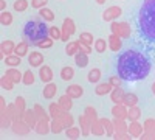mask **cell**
Listing matches in <instances>:
<instances>
[{
  "label": "cell",
  "mask_w": 155,
  "mask_h": 140,
  "mask_svg": "<svg viewBox=\"0 0 155 140\" xmlns=\"http://www.w3.org/2000/svg\"><path fill=\"white\" fill-rule=\"evenodd\" d=\"M0 52H2L3 56L14 55V52H16V44L12 42V41H3L2 45H0Z\"/></svg>",
  "instance_id": "15"
},
{
  "label": "cell",
  "mask_w": 155,
  "mask_h": 140,
  "mask_svg": "<svg viewBox=\"0 0 155 140\" xmlns=\"http://www.w3.org/2000/svg\"><path fill=\"white\" fill-rule=\"evenodd\" d=\"M127 112H129V108H127V106H124L123 103L115 104V106L112 108V114H113V117H116V118L127 120Z\"/></svg>",
  "instance_id": "9"
},
{
  "label": "cell",
  "mask_w": 155,
  "mask_h": 140,
  "mask_svg": "<svg viewBox=\"0 0 155 140\" xmlns=\"http://www.w3.org/2000/svg\"><path fill=\"white\" fill-rule=\"evenodd\" d=\"M30 125L25 121V120H17V121H12L11 125V131L17 134V135H27L30 132Z\"/></svg>",
  "instance_id": "6"
},
{
  "label": "cell",
  "mask_w": 155,
  "mask_h": 140,
  "mask_svg": "<svg viewBox=\"0 0 155 140\" xmlns=\"http://www.w3.org/2000/svg\"><path fill=\"white\" fill-rule=\"evenodd\" d=\"M74 62H76V66H79L81 69L82 67H87L88 66V55L79 52L78 55H74Z\"/></svg>",
  "instance_id": "31"
},
{
  "label": "cell",
  "mask_w": 155,
  "mask_h": 140,
  "mask_svg": "<svg viewBox=\"0 0 155 140\" xmlns=\"http://www.w3.org/2000/svg\"><path fill=\"white\" fill-rule=\"evenodd\" d=\"M61 31H62V37H61V41L68 42L70 36H71V34H74V31H76V25H74L73 19H70V17L64 19V23H62Z\"/></svg>",
  "instance_id": "5"
},
{
  "label": "cell",
  "mask_w": 155,
  "mask_h": 140,
  "mask_svg": "<svg viewBox=\"0 0 155 140\" xmlns=\"http://www.w3.org/2000/svg\"><path fill=\"white\" fill-rule=\"evenodd\" d=\"M79 52L81 53H85V55H90L93 52L92 50V45H84V44H79Z\"/></svg>",
  "instance_id": "55"
},
{
  "label": "cell",
  "mask_w": 155,
  "mask_h": 140,
  "mask_svg": "<svg viewBox=\"0 0 155 140\" xmlns=\"http://www.w3.org/2000/svg\"><path fill=\"white\" fill-rule=\"evenodd\" d=\"M58 103L61 104V108H62L64 111H71V108H73V98L68 97V95L65 94V95L59 97V101H58Z\"/></svg>",
  "instance_id": "23"
},
{
  "label": "cell",
  "mask_w": 155,
  "mask_h": 140,
  "mask_svg": "<svg viewBox=\"0 0 155 140\" xmlns=\"http://www.w3.org/2000/svg\"><path fill=\"white\" fill-rule=\"evenodd\" d=\"M143 131L149 134H155V118H147L143 123Z\"/></svg>",
  "instance_id": "46"
},
{
  "label": "cell",
  "mask_w": 155,
  "mask_h": 140,
  "mask_svg": "<svg viewBox=\"0 0 155 140\" xmlns=\"http://www.w3.org/2000/svg\"><path fill=\"white\" fill-rule=\"evenodd\" d=\"M48 3V0H31V6L36 8V9H42L45 8Z\"/></svg>",
  "instance_id": "53"
},
{
  "label": "cell",
  "mask_w": 155,
  "mask_h": 140,
  "mask_svg": "<svg viewBox=\"0 0 155 140\" xmlns=\"http://www.w3.org/2000/svg\"><path fill=\"white\" fill-rule=\"evenodd\" d=\"M6 75L9 76V78L14 81V84H17V83H20L22 81V78H23V73H20L16 67H9L8 70H6Z\"/></svg>",
  "instance_id": "25"
},
{
  "label": "cell",
  "mask_w": 155,
  "mask_h": 140,
  "mask_svg": "<svg viewBox=\"0 0 155 140\" xmlns=\"http://www.w3.org/2000/svg\"><path fill=\"white\" fill-rule=\"evenodd\" d=\"M109 83H110L113 87H120V86H121V83H123V80L120 78L118 75H112L110 78H109Z\"/></svg>",
  "instance_id": "54"
},
{
  "label": "cell",
  "mask_w": 155,
  "mask_h": 140,
  "mask_svg": "<svg viewBox=\"0 0 155 140\" xmlns=\"http://www.w3.org/2000/svg\"><path fill=\"white\" fill-rule=\"evenodd\" d=\"M68 97H71V98H81L82 97V94H84V89H82V86H79V84H71V86H68L67 87V92H65Z\"/></svg>",
  "instance_id": "16"
},
{
  "label": "cell",
  "mask_w": 155,
  "mask_h": 140,
  "mask_svg": "<svg viewBox=\"0 0 155 140\" xmlns=\"http://www.w3.org/2000/svg\"><path fill=\"white\" fill-rule=\"evenodd\" d=\"M0 23L3 25V27H9L12 23V14L8 11H2L0 12Z\"/></svg>",
  "instance_id": "42"
},
{
  "label": "cell",
  "mask_w": 155,
  "mask_h": 140,
  "mask_svg": "<svg viewBox=\"0 0 155 140\" xmlns=\"http://www.w3.org/2000/svg\"><path fill=\"white\" fill-rule=\"evenodd\" d=\"M73 76H74V70H73V67L65 66V67H62V69H61V78H62L64 81H70V80H73Z\"/></svg>",
  "instance_id": "30"
},
{
  "label": "cell",
  "mask_w": 155,
  "mask_h": 140,
  "mask_svg": "<svg viewBox=\"0 0 155 140\" xmlns=\"http://www.w3.org/2000/svg\"><path fill=\"white\" fill-rule=\"evenodd\" d=\"M0 9L6 11V0H0Z\"/></svg>",
  "instance_id": "57"
},
{
  "label": "cell",
  "mask_w": 155,
  "mask_h": 140,
  "mask_svg": "<svg viewBox=\"0 0 155 140\" xmlns=\"http://www.w3.org/2000/svg\"><path fill=\"white\" fill-rule=\"evenodd\" d=\"M107 47H109V42H106V39H96L95 41V50L98 53H104Z\"/></svg>",
  "instance_id": "47"
},
{
  "label": "cell",
  "mask_w": 155,
  "mask_h": 140,
  "mask_svg": "<svg viewBox=\"0 0 155 140\" xmlns=\"http://www.w3.org/2000/svg\"><path fill=\"white\" fill-rule=\"evenodd\" d=\"M112 89H113V86H112L109 81H107V83H99V84L95 87V94L99 95V97H102V95L110 94V92H112Z\"/></svg>",
  "instance_id": "19"
},
{
  "label": "cell",
  "mask_w": 155,
  "mask_h": 140,
  "mask_svg": "<svg viewBox=\"0 0 155 140\" xmlns=\"http://www.w3.org/2000/svg\"><path fill=\"white\" fill-rule=\"evenodd\" d=\"M140 33L146 39L155 41V0H144L138 12Z\"/></svg>",
  "instance_id": "2"
},
{
  "label": "cell",
  "mask_w": 155,
  "mask_h": 140,
  "mask_svg": "<svg viewBox=\"0 0 155 140\" xmlns=\"http://www.w3.org/2000/svg\"><path fill=\"white\" fill-rule=\"evenodd\" d=\"M96 3L98 5H102V3H106V0H96Z\"/></svg>",
  "instance_id": "58"
},
{
  "label": "cell",
  "mask_w": 155,
  "mask_h": 140,
  "mask_svg": "<svg viewBox=\"0 0 155 140\" xmlns=\"http://www.w3.org/2000/svg\"><path fill=\"white\" fill-rule=\"evenodd\" d=\"M50 128H51V132H53V134H61L64 129H65L59 118H51V121H50Z\"/></svg>",
  "instance_id": "29"
},
{
  "label": "cell",
  "mask_w": 155,
  "mask_h": 140,
  "mask_svg": "<svg viewBox=\"0 0 155 140\" xmlns=\"http://www.w3.org/2000/svg\"><path fill=\"white\" fill-rule=\"evenodd\" d=\"M127 132L130 134L132 137H138L140 138V135L143 134V125L138 123V120L130 121V125H129V128H127Z\"/></svg>",
  "instance_id": "12"
},
{
  "label": "cell",
  "mask_w": 155,
  "mask_h": 140,
  "mask_svg": "<svg viewBox=\"0 0 155 140\" xmlns=\"http://www.w3.org/2000/svg\"><path fill=\"white\" fill-rule=\"evenodd\" d=\"M48 112H50V117L51 118H59L61 115H62V112H64V109L61 108V104L58 103H51L50 106H48Z\"/></svg>",
  "instance_id": "26"
},
{
  "label": "cell",
  "mask_w": 155,
  "mask_h": 140,
  "mask_svg": "<svg viewBox=\"0 0 155 140\" xmlns=\"http://www.w3.org/2000/svg\"><path fill=\"white\" fill-rule=\"evenodd\" d=\"M56 94H58V86L54 83H47V86L44 87V92H42L44 98L51 100V98L56 97Z\"/></svg>",
  "instance_id": "17"
},
{
  "label": "cell",
  "mask_w": 155,
  "mask_h": 140,
  "mask_svg": "<svg viewBox=\"0 0 155 140\" xmlns=\"http://www.w3.org/2000/svg\"><path fill=\"white\" fill-rule=\"evenodd\" d=\"M0 84H2V89H5V90H12V87H14V81L6 73L0 78Z\"/></svg>",
  "instance_id": "40"
},
{
  "label": "cell",
  "mask_w": 155,
  "mask_h": 140,
  "mask_svg": "<svg viewBox=\"0 0 155 140\" xmlns=\"http://www.w3.org/2000/svg\"><path fill=\"white\" fill-rule=\"evenodd\" d=\"M53 41L54 39H51V37L48 36V37H45V39L44 41H41V42H37L36 44V47H39V48H51V47H53Z\"/></svg>",
  "instance_id": "50"
},
{
  "label": "cell",
  "mask_w": 155,
  "mask_h": 140,
  "mask_svg": "<svg viewBox=\"0 0 155 140\" xmlns=\"http://www.w3.org/2000/svg\"><path fill=\"white\" fill-rule=\"evenodd\" d=\"M112 121H113V128H115V132H127L129 125L126 123V120L113 117V120H112Z\"/></svg>",
  "instance_id": "21"
},
{
  "label": "cell",
  "mask_w": 155,
  "mask_h": 140,
  "mask_svg": "<svg viewBox=\"0 0 155 140\" xmlns=\"http://www.w3.org/2000/svg\"><path fill=\"white\" fill-rule=\"evenodd\" d=\"M152 92H153V95H155V81H153V84H152Z\"/></svg>",
  "instance_id": "59"
},
{
  "label": "cell",
  "mask_w": 155,
  "mask_h": 140,
  "mask_svg": "<svg viewBox=\"0 0 155 140\" xmlns=\"http://www.w3.org/2000/svg\"><path fill=\"white\" fill-rule=\"evenodd\" d=\"M84 114L87 115V118L90 120V123H93L95 120H98V112H96V109L93 106H87L84 109Z\"/></svg>",
  "instance_id": "43"
},
{
  "label": "cell",
  "mask_w": 155,
  "mask_h": 140,
  "mask_svg": "<svg viewBox=\"0 0 155 140\" xmlns=\"http://www.w3.org/2000/svg\"><path fill=\"white\" fill-rule=\"evenodd\" d=\"M39 14H41V17L45 20V22H53L54 20V12L48 9V8H42V9H39Z\"/></svg>",
  "instance_id": "41"
},
{
  "label": "cell",
  "mask_w": 155,
  "mask_h": 140,
  "mask_svg": "<svg viewBox=\"0 0 155 140\" xmlns=\"http://www.w3.org/2000/svg\"><path fill=\"white\" fill-rule=\"evenodd\" d=\"M22 120H25L28 125H30V128L31 129H34L36 128V125H37V115H36V112H34V109H27L23 112V117H22Z\"/></svg>",
  "instance_id": "8"
},
{
  "label": "cell",
  "mask_w": 155,
  "mask_h": 140,
  "mask_svg": "<svg viewBox=\"0 0 155 140\" xmlns=\"http://www.w3.org/2000/svg\"><path fill=\"white\" fill-rule=\"evenodd\" d=\"M109 48L112 50V52H118V50H121V37L116 36V34H110L109 36Z\"/></svg>",
  "instance_id": "20"
},
{
  "label": "cell",
  "mask_w": 155,
  "mask_h": 140,
  "mask_svg": "<svg viewBox=\"0 0 155 140\" xmlns=\"http://www.w3.org/2000/svg\"><path fill=\"white\" fill-rule=\"evenodd\" d=\"M110 30H112L113 34L120 36L121 39L130 37V33H132V28H130V25H129L127 22H112Z\"/></svg>",
  "instance_id": "4"
},
{
  "label": "cell",
  "mask_w": 155,
  "mask_h": 140,
  "mask_svg": "<svg viewBox=\"0 0 155 140\" xmlns=\"http://www.w3.org/2000/svg\"><path fill=\"white\" fill-rule=\"evenodd\" d=\"M28 47H30V42L28 41H22V42H19L17 45H16V55H19L20 58H23V56H27L28 55Z\"/></svg>",
  "instance_id": "24"
},
{
  "label": "cell",
  "mask_w": 155,
  "mask_h": 140,
  "mask_svg": "<svg viewBox=\"0 0 155 140\" xmlns=\"http://www.w3.org/2000/svg\"><path fill=\"white\" fill-rule=\"evenodd\" d=\"M87 80H88V83H92V84L99 83V80H101V70L99 69H92V70L88 72Z\"/></svg>",
  "instance_id": "36"
},
{
  "label": "cell",
  "mask_w": 155,
  "mask_h": 140,
  "mask_svg": "<svg viewBox=\"0 0 155 140\" xmlns=\"http://www.w3.org/2000/svg\"><path fill=\"white\" fill-rule=\"evenodd\" d=\"M22 62V58L19 56V55H9V56H5V64L8 66V67H17L19 64Z\"/></svg>",
  "instance_id": "28"
},
{
  "label": "cell",
  "mask_w": 155,
  "mask_h": 140,
  "mask_svg": "<svg viewBox=\"0 0 155 140\" xmlns=\"http://www.w3.org/2000/svg\"><path fill=\"white\" fill-rule=\"evenodd\" d=\"M34 131H36L39 135H47V134L51 131L50 121H48V120H39L37 125H36V128H34Z\"/></svg>",
  "instance_id": "18"
},
{
  "label": "cell",
  "mask_w": 155,
  "mask_h": 140,
  "mask_svg": "<svg viewBox=\"0 0 155 140\" xmlns=\"http://www.w3.org/2000/svg\"><path fill=\"white\" fill-rule=\"evenodd\" d=\"M28 62L31 64V67H41L44 64V55L41 52H31L28 55Z\"/></svg>",
  "instance_id": "11"
},
{
  "label": "cell",
  "mask_w": 155,
  "mask_h": 140,
  "mask_svg": "<svg viewBox=\"0 0 155 140\" xmlns=\"http://www.w3.org/2000/svg\"><path fill=\"white\" fill-rule=\"evenodd\" d=\"M92 134H95V135H104L106 134V129H104V126H102L99 118L92 123Z\"/></svg>",
  "instance_id": "32"
},
{
  "label": "cell",
  "mask_w": 155,
  "mask_h": 140,
  "mask_svg": "<svg viewBox=\"0 0 155 140\" xmlns=\"http://www.w3.org/2000/svg\"><path fill=\"white\" fill-rule=\"evenodd\" d=\"M65 53L68 56H74L79 53V41H76V42H68L67 47H65Z\"/></svg>",
  "instance_id": "33"
},
{
  "label": "cell",
  "mask_w": 155,
  "mask_h": 140,
  "mask_svg": "<svg viewBox=\"0 0 155 140\" xmlns=\"http://www.w3.org/2000/svg\"><path fill=\"white\" fill-rule=\"evenodd\" d=\"M113 138L115 140H130L134 137L129 132H113Z\"/></svg>",
  "instance_id": "52"
},
{
  "label": "cell",
  "mask_w": 155,
  "mask_h": 140,
  "mask_svg": "<svg viewBox=\"0 0 155 140\" xmlns=\"http://www.w3.org/2000/svg\"><path fill=\"white\" fill-rule=\"evenodd\" d=\"M33 109H34L36 115H37V120H48V121H50V118H51V117H50V114H47L41 104H34Z\"/></svg>",
  "instance_id": "35"
},
{
  "label": "cell",
  "mask_w": 155,
  "mask_h": 140,
  "mask_svg": "<svg viewBox=\"0 0 155 140\" xmlns=\"http://www.w3.org/2000/svg\"><path fill=\"white\" fill-rule=\"evenodd\" d=\"M59 120L64 125V128H70V126H73V123H74V118H73V115L70 114V111H64L62 115L59 117Z\"/></svg>",
  "instance_id": "22"
},
{
  "label": "cell",
  "mask_w": 155,
  "mask_h": 140,
  "mask_svg": "<svg viewBox=\"0 0 155 140\" xmlns=\"http://www.w3.org/2000/svg\"><path fill=\"white\" fill-rule=\"evenodd\" d=\"M79 44H84V45H92V44H95L93 42V34L92 33H81V36H79Z\"/></svg>",
  "instance_id": "44"
},
{
  "label": "cell",
  "mask_w": 155,
  "mask_h": 140,
  "mask_svg": "<svg viewBox=\"0 0 155 140\" xmlns=\"http://www.w3.org/2000/svg\"><path fill=\"white\" fill-rule=\"evenodd\" d=\"M118 76L124 81H140L147 78L150 72V62L147 58L137 50H126L116 61Z\"/></svg>",
  "instance_id": "1"
},
{
  "label": "cell",
  "mask_w": 155,
  "mask_h": 140,
  "mask_svg": "<svg viewBox=\"0 0 155 140\" xmlns=\"http://www.w3.org/2000/svg\"><path fill=\"white\" fill-rule=\"evenodd\" d=\"M8 114H9V117H11V120H12V121H17V120H20V117H19V111H17L16 103H11V104H8Z\"/></svg>",
  "instance_id": "45"
},
{
  "label": "cell",
  "mask_w": 155,
  "mask_h": 140,
  "mask_svg": "<svg viewBox=\"0 0 155 140\" xmlns=\"http://www.w3.org/2000/svg\"><path fill=\"white\" fill-rule=\"evenodd\" d=\"M141 117V109L138 106H132V108H129V112H127V120H130V121H135Z\"/></svg>",
  "instance_id": "34"
},
{
  "label": "cell",
  "mask_w": 155,
  "mask_h": 140,
  "mask_svg": "<svg viewBox=\"0 0 155 140\" xmlns=\"http://www.w3.org/2000/svg\"><path fill=\"white\" fill-rule=\"evenodd\" d=\"M22 83L25 84V86H31L33 83H34V73L31 72V70H27L23 73V78H22Z\"/></svg>",
  "instance_id": "49"
},
{
  "label": "cell",
  "mask_w": 155,
  "mask_h": 140,
  "mask_svg": "<svg viewBox=\"0 0 155 140\" xmlns=\"http://www.w3.org/2000/svg\"><path fill=\"white\" fill-rule=\"evenodd\" d=\"M48 36L51 37V39H61V37H62V31H61L58 27H50Z\"/></svg>",
  "instance_id": "51"
},
{
  "label": "cell",
  "mask_w": 155,
  "mask_h": 140,
  "mask_svg": "<svg viewBox=\"0 0 155 140\" xmlns=\"http://www.w3.org/2000/svg\"><path fill=\"white\" fill-rule=\"evenodd\" d=\"M14 103H16V106H17L19 117H20V120H22V117H23V112L27 111V103H25V98H23V97H17V98L14 100Z\"/></svg>",
  "instance_id": "39"
},
{
  "label": "cell",
  "mask_w": 155,
  "mask_h": 140,
  "mask_svg": "<svg viewBox=\"0 0 155 140\" xmlns=\"http://www.w3.org/2000/svg\"><path fill=\"white\" fill-rule=\"evenodd\" d=\"M124 90H123V87L120 86V87H113L112 89V92H110V100L113 101L115 104H120V103H123V98H124Z\"/></svg>",
  "instance_id": "14"
},
{
  "label": "cell",
  "mask_w": 155,
  "mask_h": 140,
  "mask_svg": "<svg viewBox=\"0 0 155 140\" xmlns=\"http://www.w3.org/2000/svg\"><path fill=\"white\" fill-rule=\"evenodd\" d=\"M12 6H14L16 11L23 12V11H27V9H28V0H16Z\"/></svg>",
  "instance_id": "48"
},
{
  "label": "cell",
  "mask_w": 155,
  "mask_h": 140,
  "mask_svg": "<svg viewBox=\"0 0 155 140\" xmlns=\"http://www.w3.org/2000/svg\"><path fill=\"white\" fill-rule=\"evenodd\" d=\"M48 27L45 25V20H39V19H33L30 22H27V25L23 27V36L25 41H28L30 44L36 45L37 42L44 41L45 37H48Z\"/></svg>",
  "instance_id": "3"
},
{
  "label": "cell",
  "mask_w": 155,
  "mask_h": 140,
  "mask_svg": "<svg viewBox=\"0 0 155 140\" xmlns=\"http://www.w3.org/2000/svg\"><path fill=\"white\" fill-rule=\"evenodd\" d=\"M140 138L141 140H155V134H149V132H144L143 131V134L140 135Z\"/></svg>",
  "instance_id": "56"
},
{
  "label": "cell",
  "mask_w": 155,
  "mask_h": 140,
  "mask_svg": "<svg viewBox=\"0 0 155 140\" xmlns=\"http://www.w3.org/2000/svg\"><path fill=\"white\" fill-rule=\"evenodd\" d=\"M121 14H123V9L120 6H110V8H107L104 12H102V19H104L106 22H113L115 19H118Z\"/></svg>",
  "instance_id": "7"
},
{
  "label": "cell",
  "mask_w": 155,
  "mask_h": 140,
  "mask_svg": "<svg viewBox=\"0 0 155 140\" xmlns=\"http://www.w3.org/2000/svg\"><path fill=\"white\" fill-rule=\"evenodd\" d=\"M39 76H41V80L44 83H51V80H53V70L48 66H41L39 67Z\"/></svg>",
  "instance_id": "13"
},
{
  "label": "cell",
  "mask_w": 155,
  "mask_h": 140,
  "mask_svg": "<svg viewBox=\"0 0 155 140\" xmlns=\"http://www.w3.org/2000/svg\"><path fill=\"white\" fill-rule=\"evenodd\" d=\"M101 120V123H102V126H104V129H106V134L109 135V137H112L113 135V132H115V128H113V121L112 120H109V118H99Z\"/></svg>",
  "instance_id": "37"
},
{
  "label": "cell",
  "mask_w": 155,
  "mask_h": 140,
  "mask_svg": "<svg viewBox=\"0 0 155 140\" xmlns=\"http://www.w3.org/2000/svg\"><path fill=\"white\" fill-rule=\"evenodd\" d=\"M65 135L70 140H76V138H79V135H81V129L76 128V126H70V128H65Z\"/></svg>",
  "instance_id": "38"
},
{
  "label": "cell",
  "mask_w": 155,
  "mask_h": 140,
  "mask_svg": "<svg viewBox=\"0 0 155 140\" xmlns=\"http://www.w3.org/2000/svg\"><path fill=\"white\" fill-rule=\"evenodd\" d=\"M123 104H124V106H127V108L137 106V104H138V97H137L135 94H124Z\"/></svg>",
  "instance_id": "27"
},
{
  "label": "cell",
  "mask_w": 155,
  "mask_h": 140,
  "mask_svg": "<svg viewBox=\"0 0 155 140\" xmlns=\"http://www.w3.org/2000/svg\"><path fill=\"white\" fill-rule=\"evenodd\" d=\"M79 125H81V134L84 137H87L88 134H92V123H90V120L87 118L85 114L79 115Z\"/></svg>",
  "instance_id": "10"
}]
</instances>
